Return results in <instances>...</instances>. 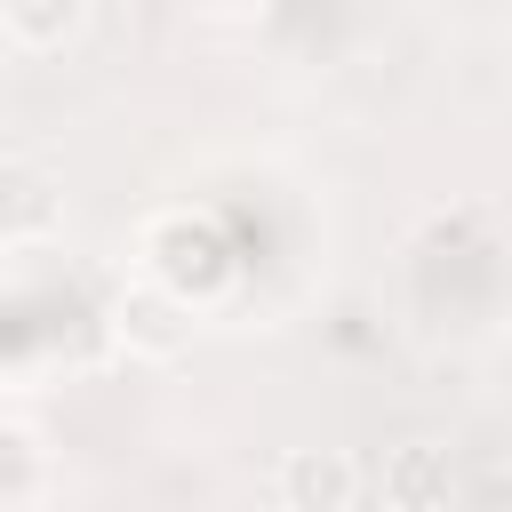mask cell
<instances>
[{"label":"cell","mask_w":512,"mask_h":512,"mask_svg":"<svg viewBox=\"0 0 512 512\" xmlns=\"http://www.w3.org/2000/svg\"><path fill=\"white\" fill-rule=\"evenodd\" d=\"M144 256H152V280H160L168 296H184V304L224 280V240H216L208 216H160V224L144 232Z\"/></svg>","instance_id":"1"},{"label":"cell","mask_w":512,"mask_h":512,"mask_svg":"<svg viewBox=\"0 0 512 512\" xmlns=\"http://www.w3.org/2000/svg\"><path fill=\"white\" fill-rule=\"evenodd\" d=\"M112 336H120L128 352H144V360H168V352H184V336H192V304L168 296L160 280H136V288H120V304H112Z\"/></svg>","instance_id":"2"},{"label":"cell","mask_w":512,"mask_h":512,"mask_svg":"<svg viewBox=\"0 0 512 512\" xmlns=\"http://www.w3.org/2000/svg\"><path fill=\"white\" fill-rule=\"evenodd\" d=\"M352 456L344 448H288L280 456V504L288 512H352Z\"/></svg>","instance_id":"3"},{"label":"cell","mask_w":512,"mask_h":512,"mask_svg":"<svg viewBox=\"0 0 512 512\" xmlns=\"http://www.w3.org/2000/svg\"><path fill=\"white\" fill-rule=\"evenodd\" d=\"M64 224V184L40 160H8L0 168V240H48Z\"/></svg>","instance_id":"4"},{"label":"cell","mask_w":512,"mask_h":512,"mask_svg":"<svg viewBox=\"0 0 512 512\" xmlns=\"http://www.w3.org/2000/svg\"><path fill=\"white\" fill-rule=\"evenodd\" d=\"M384 504L392 512H448V448L400 440L384 456Z\"/></svg>","instance_id":"5"},{"label":"cell","mask_w":512,"mask_h":512,"mask_svg":"<svg viewBox=\"0 0 512 512\" xmlns=\"http://www.w3.org/2000/svg\"><path fill=\"white\" fill-rule=\"evenodd\" d=\"M80 24H88L80 0H8V8H0V32H8L16 48H64Z\"/></svg>","instance_id":"6"},{"label":"cell","mask_w":512,"mask_h":512,"mask_svg":"<svg viewBox=\"0 0 512 512\" xmlns=\"http://www.w3.org/2000/svg\"><path fill=\"white\" fill-rule=\"evenodd\" d=\"M32 472H40L32 440L24 432H0V488H32Z\"/></svg>","instance_id":"7"}]
</instances>
